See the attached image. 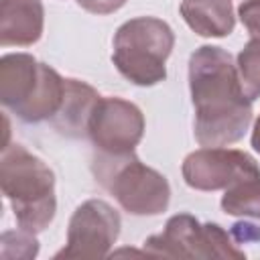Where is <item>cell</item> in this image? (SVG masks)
I'll list each match as a JSON object with an SVG mask.
<instances>
[{
  "mask_svg": "<svg viewBox=\"0 0 260 260\" xmlns=\"http://www.w3.org/2000/svg\"><path fill=\"white\" fill-rule=\"evenodd\" d=\"M195 106V138L201 146L238 142L252 120V100L244 93L238 67L219 47H199L189 61Z\"/></svg>",
  "mask_w": 260,
  "mask_h": 260,
  "instance_id": "obj_1",
  "label": "cell"
},
{
  "mask_svg": "<svg viewBox=\"0 0 260 260\" xmlns=\"http://www.w3.org/2000/svg\"><path fill=\"white\" fill-rule=\"evenodd\" d=\"M0 187L10 201L18 228L26 232L45 230L55 217V175L24 146L2 148Z\"/></svg>",
  "mask_w": 260,
  "mask_h": 260,
  "instance_id": "obj_2",
  "label": "cell"
},
{
  "mask_svg": "<svg viewBox=\"0 0 260 260\" xmlns=\"http://www.w3.org/2000/svg\"><path fill=\"white\" fill-rule=\"evenodd\" d=\"M65 79L26 53L4 55L0 61V100L24 122L51 120L61 108Z\"/></svg>",
  "mask_w": 260,
  "mask_h": 260,
  "instance_id": "obj_3",
  "label": "cell"
},
{
  "mask_svg": "<svg viewBox=\"0 0 260 260\" xmlns=\"http://www.w3.org/2000/svg\"><path fill=\"white\" fill-rule=\"evenodd\" d=\"M91 169L95 181L132 215H156L171 201L167 179L158 171L142 165L134 152H100Z\"/></svg>",
  "mask_w": 260,
  "mask_h": 260,
  "instance_id": "obj_4",
  "label": "cell"
},
{
  "mask_svg": "<svg viewBox=\"0 0 260 260\" xmlns=\"http://www.w3.org/2000/svg\"><path fill=\"white\" fill-rule=\"evenodd\" d=\"M173 45L175 35L160 18H132L116 30L112 61L128 81L136 85H154L167 77L165 63Z\"/></svg>",
  "mask_w": 260,
  "mask_h": 260,
  "instance_id": "obj_5",
  "label": "cell"
},
{
  "mask_svg": "<svg viewBox=\"0 0 260 260\" xmlns=\"http://www.w3.org/2000/svg\"><path fill=\"white\" fill-rule=\"evenodd\" d=\"M144 254L156 258H244L228 232L217 223L201 225L189 213L173 215L160 234L144 242Z\"/></svg>",
  "mask_w": 260,
  "mask_h": 260,
  "instance_id": "obj_6",
  "label": "cell"
},
{
  "mask_svg": "<svg viewBox=\"0 0 260 260\" xmlns=\"http://www.w3.org/2000/svg\"><path fill=\"white\" fill-rule=\"evenodd\" d=\"M120 234V215L106 201L89 199L81 203L71 219L67 230V246L55 254L57 260L77 258L91 260L108 256L110 248Z\"/></svg>",
  "mask_w": 260,
  "mask_h": 260,
  "instance_id": "obj_7",
  "label": "cell"
},
{
  "mask_svg": "<svg viewBox=\"0 0 260 260\" xmlns=\"http://www.w3.org/2000/svg\"><path fill=\"white\" fill-rule=\"evenodd\" d=\"M260 177V167L244 150L205 146L183 160V179L199 191L228 189L240 181Z\"/></svg>",
  "mask_w": 260,
  "mask_h": 260,
  "instance_id": "obj_8",
  "label": "cell"
},
{
  "mask_svg": "<svg viewBox=\"0 0 260 260\" xmlns=\"http://www.w3.org/2000/svg\"><path fill=\"white\" fill-rule=\"evenodd\" d=\"M144 134L142 112L120 98H100L89 118L87 136L108 154L132 152Z\"/></svg>",
  "mask_w": 260,
  "mask_h": 260,
  "instance_id": "obj_9",
  "label": "cell"
},
{
  "mask_svg": "<svg viewBox=\"0 0 260 260\" xmlns=\"http://www.w3.org/2000/svg\"><path fill=\"white\" fill-rule=\"evenodd\" d=\"M98 102L100 95L91 85L77 79H65V95L51 124L69 138H83L87 136L89 118Z\"/></svg>",
  "mask_w": 260,
  "mask_h": 260,
  "instance_id": "obj_10",
  "label": "cell"
},
{
  "mask_svg": "<svg viewBox=\"0 0 260 260\" xmlns=\"http://www.w3.org/2000/svg\"><path fill=\"white\" fill-rule=\"evenodd\" d=\"M43 32L41 0H2L0 4V43L32 45Z\"/></svg>",
  "mask_w": 260,
  "mask_h": 260,
  "instance_id": "obj_11",
  "label": "cell"
},
{
  "mask_svg": "<svg viewBox=\"0 0 260 260\" xmlns=\"http://www.w3.org/2000/svg\"><path fill=\"white\" fill-rule=\"evenodd\" d=\"M181 14L201 37H225L236 24L230 0H183Z\"/></svg>",
  "mask_w": 260,
  "mask_h": 260,
  "instance_id": "obj_12",
  "label": "cell"
},
{
  "mask_svg": "<svg viewBox=\"0 0 260 260\" xmlns=\"http://www.w3.org/2000/svg\"><path fill=\"white\" fill-rule=\"evenodd\" d=\"M221 207L230 215L254 217L260 221V177L240 181L225 189Z\"/></svg>",
  "mask_w": 260,
  "mask_h": 260,
  "instance_id": "obj_13",
  "label": "cell"
},
{
  "mask_svg": "<svg viewBox=\"0 0 260 260\" xmlns=\"http://www.w3.org/2000/svg\"><path fill=\"white\" fill-rule=\"evenodd\" d=\"M238 73L244 93L254 100L260 95V39H252L238 55Z\"/></svg>",
  "mask_w": 260,
  "mask_h": 260,
  "instance_id": "obj_14",
  "label": "cell"
},
{
  "mask_svg": "<svg viewBox=\"0 0 260 260\" xmlns=\"http://www.w3.org/2000/svg\"><path fill=\"white\" fill-rule=\"evenodd\" d=\"M2 252H0V258L2 260H28V258H35L37 256V240L32 236V232H26V230H16V232H4L2 234Z\"/></svg>",
  "mask_w": 260,
  "mask_h": 260,
  "instance_id": "obj_15",
  "label": "cell"
},
{
  "mask_svg": "<svg viewBox=\"0 0 260 260\" xmlns=\"http://www.w3.org/2000/svg\"><path fill=\"white\" fill-rule=\"evenodd\" d=\"M240 20L252 39H260V0H244L240 4Z\"/></svg>",
  "mask_w": 260,
  "mask_h": 260,
  "instance_id": "obj_16",
  "label": "cell"
},
{
  "mask_svg": "<svg viewBox=\"0 0 260 260\" xmlns=\"http://www.w3.org/2000/svg\"><path fill=\"white\" fill-rule=\"evenodd\" d=\"M77 4L91 14H110L126 4V0H77Z\"/></svg>",
  "mask_w": 260,
  "mask_h": 260,
  "instance_id": "obj_17",
  "label": "cell"
},
{
  "mask_svg": "<svg viewBox=\"0 0 260 260\" xmlns=\"http://www.w3.org/2000/svg\"><path fill=\"white\" fill-rule=\"evenodd\" d=\"M252 146H254V150H256V152H260V116H258V120H256V124H254V132H252Z\"/></svg>",
  "mask_w": 260,
  "mask_h": 260,
  "instance_id": "obj_18",
  "label": "cell"
}]
</instances>
